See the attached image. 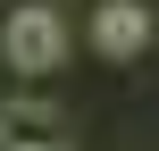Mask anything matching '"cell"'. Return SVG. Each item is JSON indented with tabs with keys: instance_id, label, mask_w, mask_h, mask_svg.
Here are the masks:
<instances>
[{
	"instance_id": "obj_1",
	"label": "cell",
	"mask_w": 159,
	"mask_h": 151,
	"mask_svg": "<svg viewBox=\"0 0 159 151\" xmlns=\"http://www.w3.org/2000/svg\"><path fill=\"white\" fill-rule=\"evenodd\" d=\"M0 50H8V67H17V76H50V67L67 59V25H59V8L25 0V8L0 25Z\"/></svg>"
},
{
	"instance_id": "obj_2",
	"label": "cell",
	"mask_w": 159,
	"mask_h": 151,
	"mask_svg": "<svg viewBox=\"0 0 159 151\" xmlns=\"http://www.w3.org/2000/svg\"><path fill=\"white\" fill-rule=\"evenodd\" d=\"M0 151H67V118L50 101H0Z\"/></svg>"
},
{
	"instance_id": "obj_3",
	"label": "cell",
	"mask_w": 159,
	"mask_h": 151,
	"mask_svg": "<svg viewBox=\"0 0 159 151\" xmlns=\"http://www.w3.org/2000/svg\"><path fill=\"white\" fill-rule=\"evenodd\" d=\"M92 42H101L109 59L151 50V0H101V8H92Z\"/></svg>"
}]
</instances>
